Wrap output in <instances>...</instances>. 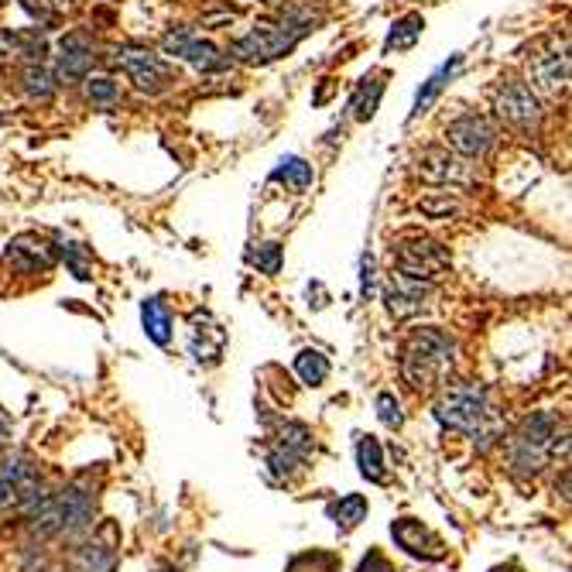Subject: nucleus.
<instances>
[{
	"label": "nucleus",
	"mask_w": 572,
	"mask_h": 572,
	"mask_svg": "<svg viewBox=\"0 0 572 572\" xmlns=\"http://www.w3.org/2000/svg\"><path fill=\"white\" fill-rule=\"evenodd\" d=\"M432 415L442 429L463 432L466 439H473V446L480 453H490L494 446H501L504 439V415L497 412L494 394L487 391V384L477 381H453L442 384L435 391Z\"/></svg>",
	"instance_id": "1"
},
{
	"label": "nucleus",
	"mask_w": 572,
	"mask_h": 572,
	"mask_svg": "<svg viewBox=\"0 0 572 572\" xmlns=\"http://www.w3.org/2000/svg\"><path fill=\"white\" fill-rule=\"evenodd\" d=\"M24 525L38 542L59 538V542H79L96 531V490L83 477L62 483L59 490H45L28 511L21 514Z\"/></svg>",
	"instance_id": "2"
},
{
	"label": "nucleus",
	"mask_w": 572,
	"mask_h": 572,
	"mask_svg": "<svg viewBox=\"0 0 572 572\" xmlns=\"http://www.w3.org/2000/svg\"><path fill=\"white\" fill-rule=\"evenodd\" d=\"M504 449V463L507 470L518 480H535L549 470V463L555 456H566L569 449V432L555 412H531L528 418H521L518 429L501 439Z\"/></svg>",
	"instance_id": "3"
},
{
	"label": "nucleus",
	"mask_w": 572,
	"mask_h": 572,
	"mask_svg": "<svg viewBox=\"0 0 572 572\" xmlns=\"http://www.w3.org/2000/svg\"><path fill=\"white\" fill-rule=\"evenodd\" d=\"M456 367V340L439 326H422L401 350V377L418 394H435Z\"/></svg>",
	"instance_id": "4"
},
{
	"label": "nucleus",
	"mask_w": 572,
	"mask_h": 572,
	"mask_svg": "<svg viewBox=\"0 0 572 572\" xmlns=\"http://www.w3.org/2000/svg\"><path fill=\"white\" fill-rule=\"evenodd\" d=\"M316 24L319 18L309 7H288L285 18L275 24L271 21L257 24L254 31H247L244 38H237V42L230 45V52L237 55V59L251 62V66H264V62L285 59L309 31H316Z\"/></svg>",
	"instance_id": "5"
},
{
	"label": "nucleus",
	"mask_w": 572,
	"mask_h": 572,
	"mask_svg": "<svg viewBox=\"0 0 572 572\" xmlns=\"http://www.w3.org/2000/svg\"><path fill=\"white\" fill-rule=\"evenodd\" d=\"M316 453V435L305 422H281L271 435L268 453H264V470L271 483H295Z\"/></svg>",
	"instance_id": "6"
},
{
	"label": "nucleus",
	"mask_w": 572,
	"mask_h": 572,
	"mask_svg": "<svg viewBox=\"0 0 572 572\" xmlns=\"http://www.w3.org/2000/svg\"><path fill=\"white\" fill-rule=\"evenodd\" d=\"M45 490V477L35 459L11 449L0 453V514H24Z\"/></svg>",
	"instance_id": "7"
},
{
	"label": "nucleus",
	"mask_w": 572,
	"mask_h": 572,
	"mask_svg": "<svg viewBox=\"0 0 572 572\" xmlns=\"http://www.w3.org/2000/svg\"><path fill=\"white\" fill-rule=\"evenodd\" d=\"M394 271L435 285V281H442L453 271V257H449V247H442L439 240L422 237V233H408L394 247Z\"/></svg>",
	"instance_id": "8"
},
{
	"label": "nucleus",
	"mask_w": 572,
	"mask_h": 572,
	"mask_svg": "<svg viewBox=\"0 0 572 572\" xmlns=\"http://www.w3.org/2000/svg\"><path fill=\"white\" fill-rule=\"evenodd\" d=\"M114 62L131 76V83L138 86L141 93H165L168 86L175 83V72L161 55H155L144 45H120L114 52Z\"/></svg>",
	"instance_id": "9"
},
{
	"label": "nucleus",
	"mask_w": 572,
	"mask_h": 572,
	"mask_svg": "<svg viewBox=\"0 0 572 572\" xmlns=\"http://www.w3.org/2000/svg\"><path fill=\"white\" fill-rule=\"evenodd\" d=\"M418 179L429 185H449V189H473L480 182L477 165L449 148H425L418 155Z\"/></svg>",
	"instance_id": "10"
},
{
	"label": "nucleus",
	"mask_w": 572,
	"mask_h": 572,
	"mask_svg": "<svg viewBox=\"0 0 572 572\" xmlns=\"http://www.w3.org/2000/svg\"><path fill=\"white\" fill-rule=\"evenodd\" d=\"M494 110L504 124L518 127V131H535L542 124V100L521 79H511V83H501V90L494 93Z\"/></svg>",
	"instance_id": "11"
},
{
	"label": "nucleus",
	"mask_w": 572,
	"mask_h": 572,
	"mask_svg": "<svg viewBox=\"0 0 572 572\" xmlns=\"http://www.w3.org/2000/svg\"><path fill=\"white\" fill-rule=\"evenodd\" d=\"M446 144H449V151H456V155L477 161L497 144V127L490 124L487 117L463 114L446 127Z\"/></svg>",
	"instance_id": "12"
},
{
	"label": "nucleus",
	"mask_w": 572,
	"mask_h": 572,
	"mask_svg": "<svg viewBox=\"0 0 572 572\" xmlns=\"http://www.w3.org/2000/svg\"><path fill=\"white\" fill-rule=\"evenodd\" d=\"M161 48H165V55L185 59L189 66H196L199 72H220V69H227V55H223L213 42H203V38H196L189 28L168 31V35L161 38Z\"/></svg>",
	"instance_id": "13"
},
{
	"label": "nucleus",
	"mask_w": 572,
	"mask_h": 572,
	"mask_svg": "<svg viewBox=\"0 0 572 572\" xmlns=\"http://www.w3.org/2000/svg\"><path fill=\"white\" fill-rule=\"evenodd\" d=\"M391 538L398 549H405L412 559H422V562H442L449 555L446 542H442L429 525H422L418 518L391 521Z\"/></svg>",
	"instance_id": "14"
},
{
	"label": "nucleus",
	"mask_w": 572,
	"mask_h": 572,
	"mask_svg": "<svg viewBox=\"0 0 572 572\" xmlns=\"http://www.w3.org/2000/svg\"><path fill=\"white\" fill-rule=\"evenodd\" d=\"M432 295H435V285L405 278L398 275V271H394L391 281L384 285V305H388L394 319H415L418 312H425L432 305Z\"/></svg>",
	"instance_id": "15"
},
{
	"label": "nucleus",
	"mask_w": 572,
	"mask_h": 572,
	"mask_svg": "<svg viewBox=\"0 0 572 572\" xmlns=\"http://www.w3.org/2000/svg\"><path fill=\"white\" fill-rule=\"evenodd\" d=\"M528 69H531V90L535 93H542V96L566 93V86H569V48H566V42L531 55Z\"/></svg>",
	"instance_id": "16"
},
{
	"label": "nucleus",
	"mask_w": 572,
	"mask_h": 572,
	"mask_svg": "<svg viewBox=\"0 0 572 572\" xmlns=\"http://www.w3.org/2000/svg\"><path fill=\"white\" fill-rule=\"evenodd\" d=\"M96 62V45L83 31H69L59 42V55H55V79L59 83H83L90 76Z\"/></svg>",
	"instance_id": "17"
},
{
	"label": "nucleus",
	"mask_w": 572,
	"mask_h": 572,
	"mask_svg": "<svg viewBox=\"0 0 572 572\" xmlns=\"http://www.w3.org/2000/svg\"><path fill=\"white\" fill-rule=\"evenodd\" d=\"M69 572H117V542L103 535H86L69 545Z\"/></svg>",
	"instance_id": "18"
},
{
	"label": "nucleus",
	"mask_w": 572,
	"mask_h": 572,
	"mask_svg": "<svg viewBox=\"0 0 572 572\" xmlns=\"http://www.w3.org/2000/svg\"><path fill=\"white\" fill-rule=\"evenodd\" d=\"M7 261L14 268H21L24 275H38V271H52L55 261H59V251H55V240H45L38 233H21V237L11 240L7 247Z\"/></svg>",
	"instance_id": "19"
},
{
	"label": "nucleus",
	"mask_w": 572,
	"mask_h": 572,
	"mask_svg": "<svg viewBox=\"0 0 572 572\" xmlns=\"http://www.w3.org/2000/svg\"><path fill=\"white\" fill-rule=\"evenodd\" d=\"M48 52L42 31H11L0 28V59H28L38 62Z\"/></svg>",
	"instance_id": "20"
},
{
	"label": "nucleus",
	"mask_w": 572,
	"mask_h": 572,
	"mask_svg": "<svg viewBox=\"0 0 572 572\" xmlns=\"http://www.w3.org/2000/svg\"><path fill=\"white\" fill-rule=\"evenodd\" d=\"M367 514H370V504H367L364 494H346V497H340V501L326 504V518L333 521V525L340 528L343 535H346V531L364 525Z\"/></svg>",
	"instance_id": "21"
},
{
	"label": "nucleus",
	"mask_w": 572,
	"mask_h": 572,
	"mask_svg": "<svg viewBox=\"0 0 572 572\" xmlns=\"http://www.w3.org/2000/svg\"><path fill=\"white\" fill-rule=\"evenodd\" d=\"M141 322H144V333H148L151 343L168 346L172 340V312L161 298H144L141 305Z\"/></svg>",
	"instance_id": "22"
},
{
	"label": "nucleus",
	"mask_w": 572,
	"mask_h": 572,
	"mask_svg": "<svg viewBox=\"0 0 572 572\" xmlns=\"http://www.w3.org/2000/svg\"><path fill=\"white\" fill-rule=\"evenodd\" d=\"M463 66V55H453V59L446 62V66H442L439 72H432L429 79H425L422 83V90H418V96H415V110H412V117H422L425 110L432 107L435 100H439V93L446 90V83L449 79H453V72Z\"/></svg>",
	"instance_id": "23"
},
{
	"label": "nucleus",
	"mask_w": 572,
	"mask_h": 572,
	"mask_svg": "<svg viewBox=\"0 0 572 572\" xmlns=\"http://www.w3.org/2000/svg\"><path fill=\"white\" fill-rule=\"evenodd\" d=\"M357 466L370 483L388 480V466H384V449L374 435H357Z\"/></svg>",
	"instance_id": "24"
},
{
	"label": "nucleus",
	"mask_w": 572,
	"mask_h": 572,
	"mask_svg": "<svg viewBox=\"0 0 572 572\" xmlns=\"http://www.w3.org/2000/svg\"><path fill=\"white\" fill-rule=\"evenodd\" d=\"M271 179L285 185L288 192H305L312 182H316V172H312V165L305 158L288 155V158L278 161V168H275V175H271Z\"/></svg>",
	"instance_id": "25"
},
{
	"label": "nucleus",
	"mask_w": 572,
	"mask_h": 572,
	"mask_svg": "<svg viewBox=\"0 0 572 572\" xmlns=\"http://www.w3.org/2000/svg\"><path fill=\"white\" fill-rule=\"evenodd\" d=\"M422 31H425L422 14H405V18H398L391 24L384 52H408V48H415V42L422 38Z\"/></svg>",
	"instance_id": "26"
},
{
	"label": "nucleus",
	"mask_w": 572,
	"mask_h": 572,
	"mask_svg": "<svg viewBox=\"0 0 572 572\" xmlns=\"http://www.w3.org/2000/svg\"><path fill=\"white\" fill-rule=\"evenodd\" d=\"M21 90L28 93L31 100L45 103L55 96V76L42 66V62H28V66L21 69Z\"/></svg>",
	"instance_id": "27"
},
{
	"label": "nucleus",
	"mask_w": 572,
	"mask_h": 572,
	"mask_svg": "<svg viewBox=\"0 0 572 572\" xmlns=\"http://www.w3.org/2000/svg\"><path fill=\"white\" fill-rule=\"evenodd\" d=\"M295 374L302 377V384H309V388H322L329 377V357L322 350H302L295 357Z\"/></svg>",
	"instance_id": "28"
},
{
	"label": "nucleus",
	"mask_w": 572,
	"mask_h": 572,
	"mask_svg": "<svg viewBox=\"0 0 572 572\" xmlns=\"http://www.w3.org/2000/svg\"><path fill=\"white\" fill-rule=\"evenodd\" d=\"M384 76H370L360 83L357 96H353V117L357 120H374L377 107H381V96H384Z\"/></svg>",
	"instance_id": "29"
},
{
	"label": "nucleus",
	"mask_w": 572,
	"mask_h": 572,
	"mask_svg": "<svg viewBox=\"0 0 572 572\" xmlns=\"http://www.w3.org/2000/svg\"><path fill=\"white\" fill-rule=\"evenodd\" d=\"M55 251H59L62 261L69 264V271L76 275L79 281H90L93 271H90V254H86L83 244H76V240H66V237H55Z\"/></svg>",
	"instance_id": "30"
},
{
	"label": "nucleus",
	"mask_w": 572,
	"mask_h": 572,
	"mask_svg": "<svg viewBox=\"0 0 572 572\" xmlns=\"http://www.w3.org/2000/svg\"><path fill=\"white\" fill-rule=\"evenodd\" d=\"M336 566H340V559H336V555L312 549V552L295 555V559L288 562V569H285V572H333Z\"/></svg>",
	"instance_id": "31"
},
{
	"label": "nucleus",
	"mask_w": 572,
	"mask_h": 572,
	"mask_svg": "<svg viewBox=\"0 0 572 572\" xmlns=\"http://www.w3.org/2000/svg\"><path fill=\"white\" fill-rule=\"evenodd\" d=\"M83 83H86V96H90V103H96V107H110V103H117L120 86L110 76H86Z\"/></svg>",
	"instance_id": "32"
},
{
	"label": "nucleus",
	"mask_w": 572,
	"mask_h": 572,
	"mask_svg": "<svg viewBox=\"0 0 572 572\" xmlns=\"http://www.w3.org/2000/svg\"><path fill=\"white\" fill-rule=\"evenodd\" d=\"M377 408V418H381V425H388V429H401L405 425V412H401V401L394 391H381L374 401Z\"/></svg>",
	"instance_id": "33"
},
{
	"label": "nucleus",
	"mask_w": 572,
	"mask_h": 572,
	"mask_svg": "<svg viewBox=\"0 0 572 572\" xmlns=\"http://www.w3.org/2000/svg\"><path fill=\"white\" fill-rule=\"evenodd\" d=\"M247 261H251L257 271H264V275H278L281 271V244H257L254 251L247 254Z\"/></svg>",
	"instance_id": "34"
},
{
	"label": "nucleus",
	"mask_w": 572,
	"mask_h": 572,
	"mask_svg": "<svg viewBox=\"0 0 572 572\" xmlns=\"http://www.w3.org/2000/svg\"><path fill=\"white\" fill-rule=\"evenodd\" d=\"M418 213H425V216H432V220H439V216H456V213H463V206H459L456 199H449V196H435V199H422V203H418Z\"/></svg>",
	"instance_id": "35"
},
{
	"label": "nucleus",
	"mask_w": 572,
	"mask_h": 572,
	"mask_svg": "<svg viewBox=\"0 0 572 572\" xmlns=\"http://www.w3.org/2000/svg\"><path fill=\"white\" fill-rule=\"evenodd\" d=\"M357 572H394V566H391V559L381 549H367L364 562L357 566Z\"/></svg>",
	"instance_id": "36"
},
{
	"label": "nucleus",
	"mask_w": 572,
	"mask_h": 572,
	"mask_svg": "<svg viewBox=\"0 0 572 572\" xmlns=\"http://www.w3.org/2000/svg\"><path fill=\"white\" fill-rule=\"evenodd\" d=\"M360 295H364V298L374 295V257H370V254L360 261Z\"/></svg>",
	"instance_id": "37"
},
{
	"label": "nucleus",
	"mask_w": 572,
	"mask_h": 572,
	"mask_svg": "<svg viewBox=\"0 0 572 572\" xmlns=\"http://www.w3.org/2000/svg\"><path fill=\"white\" fill-rule=\"evenodd\" d=\"M11 435H14V422H11V415L0 408V453L11 449Z\"/></svg>",
	"instance_id": "38"
},
{
	"label": "nucleus",
	"mask_w": 572,
	"mask_h": 572,
	"mask_svg": "<svg viewBox=\"0 0 572 572\" xmlns=\"http://www.w3.org/2000/svg\"><path fill=\"white\" fill-rule=\"evenodd\" d=\"M151 572H182V569H175V566H172V562H158V566H155V569H151Z\"/></svg>",
	"instance_id": "39"
},
{
	"label": "nucleus",
	"mask_w": 572,
	"mask_h": 572,
	"mask_svg": "<svg viewBox=\"0 0 572 572\" xmlns=\"http://www.w3.org/2000/svg\"><path fill=\"white\" fill-rule=\"evenodd\" d=\"M38 572H69V569H52V566H42Z\"/></svg>",
	"instance_id": "40"
},
{
	"label": "nucleus",
	"mask_w": 572,
	"mask_h": 572,
	"mask_svg": "<svg viewBox=\"0 0 572 572\" xmlns=\"http://www.w3.org/2000/svg\"><path fill=\"white\" fill-rule=\"evenodd\" d=\"M261 4H278V0H261Z\"/></svg>",
	"instance_id": "41"
},
{
	"label": "nucleus",
	"mask_w": 572,
	"mask_h": 572,
	"mask_svg": "<svg viewBox=\"0 0 572 572\" xmlns=\"http://www.w3.org/2000/svg\"><path fill=\"white\" fill-rule=\"evenodd\" d=\"M0 4H4V0H0Z\"/></svg>",
	"instance_id": "42"
}]
</instances>
